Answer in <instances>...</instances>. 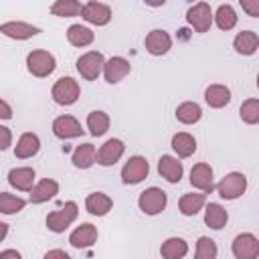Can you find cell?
<instances>
[{
	"label": "cell",
	"mask_w": 259,
	"mask_h": 259,
	"mask_svg": "<svg viewBox=\"0 0 259 259\" xmlns=\"http://www.w3.org/2000/svg\"><path fill=\"white\" fill-rule=\"evenodd\" d=\"M77 217H79V206L75 200H69L61 208L47 214V229L53 233H65L77 221Z\"/></svg>",
	"instance_id": "obj_1"
},
{
	"label": "cell",
	"mask_w": 259,
	"mask_h": 259,
	"mask_svg": "<svg viewBox=\"0 0 259 259\" xmlns=\"http://www.w3.org/2000/svg\"><path fill=\"white\" fill-rule=\"evenodd\" d=\"M57 67V59L53 53L49 51H42V49H36V51H30L26 55V69L32 77H38V79H45L49 77Z\"/></svg>",
	"instance_id": "obj_2"
},
{
	"label": "cell",
	"mask_w": 259,
	"mask_h": 259,
	"mask_svg": "<svg viewBox=\"0 0 259 259\" xmlns=\"http://www.w3.org/2000/svg\"><path fill=\"white\" fill-rule=\"evenodd\" d=\"M166 204H168V194L158 186H150L144 192H140V196H138V206L148 217L160 214L166 208Z\"/></svg>",
	"instance_id": "obj_3"
},
{
	"label": "cell",
	"mask_w": 259,
	"mask_h": 259,
	"mask_svg": "<svg viewBox=\"0 0 259 259\" xmlns=\"http://www.w3.org/2000/svg\"><path fill=\"white\" fill-rule=\"evenodd\" d=\"M214 188L223 200H237L247 190V176L241 172H229L221 178V182Z\"/></svg>",
	"instance_id": "obj_4"
},
{
	"label": "cell",
	"mask_w": 259,
	"mask_h": 259,
	"mask_svg": "<svg viewBox=\"0 0 259 259\" xmlns=\"http://www.w3.org/2000/svg\"><path fill=\"white\" fill-rule=\"evenodd\" d=\"M81 95V87L73 77H61L51 89V97L59 105H73Z\"/></svg>",
	"instance_id": "obj_5"
},
{
	"label": "cell",
	"mask_w": 259,
	"mask_h": 259,
	"mask_svg": "<svg viewBox=\"0 0 259 259\" xmlns=\"http://www.w3.org/2000/svg\"><path fill=\"white\" fill-rule=\"evenodd\" d=\"M77 73L85 79V81H95L105 65V57L99 51H87L77 59Z\"/></svg>",
	"instance_id": "obj_6"
},
{
	"label": "cell",
	"mask_w": 259,
	"mask_h": 259,
	"mask_svg": "<svg viewBox=\"0 0 259 259\" xmlns=\"http://www.w3.org/2000/svg\"><path fill=\"white\" fill-rule=\"evenodd\" d=\"M186 22L194 28V32H208L212 26V8L206 2H196L186 10Z\"/></svg>",
	"instance_id": "obj_7"
},
{
	"label": "cell",
	"mask_w": 259,
	"mask_h": 259,
	"mask_svg": "<svg viewBox=\"0 0 259 259\" xmlns=\"http://www.w3.org/2000/svg\"><path fill=\"white\" fill-rule=\"evenodd\" d=\"M148 174H150L148 160L144 156H132L121 168V182L134 186V184H140L144 178H148Z\"/></svg>",
	"instance_id": "obj_8"
},
{
	"label": "cell",
	"mask_w": 259,
	"mask_h": 259,
	"mask_svg": "<svg viewBox=\"0 0 259 259\" xmlns=\"http://www.w3.org/2000/svg\"><path fill=\"white\" fill-rule=\"evenodd\" d=\"M235 259H257L259 257V239L253 233H239L231 245Z\"/></svg>",
	"instance_id": "obj_9"
},
{
	"label": "cell",
	"mask_w": 259,
	"mask_h": 259,
	"mask_svg": "<svg viewBox=\"0 0 259 259\" xmlns=\"http://www.w3.org/2000/svg\"><path fill=\"white\" fill-rule=\"evenodd\" d=\"M125 154V144L119 140V138H109L103 142V146H99L97 150V160L95 164L99 166H113L121 160V156Z\"/></svg>",
	"instance_id": "obj_10"
},
{
	"label": "cell",
	"mask_w": 259,
	"mask_h": 259,
	"mask_svg": "<svg viewBox=\"0 0 259 259\" xmlns=\"http://www.w3.org/2000/svg\"><path fill=\"white\" fill-rule=\"evenodd\" d=\"M190 184L202 194L212 192L214 190V170H212V166L206 164V162L194 164L192 170H190Z\"/></svg>",
	"instance_id": "obj_11"
},
{
	"label": "cell",
	"mask_w": 259,
	"mask_h": 259,
	"mask_svg": "<svg viewBox=\"0 0 259 259\" xmlns=\"http://www.w3.org/2000/svg\"><path fill=\"white\" fill-rule=\"evenodd\" d=\"M53 134L59 140H73V138H81L85 134V130L81 127V121L77 117L65 113V115L55 117V121H53Z\"/></svg>",
	"instance_id": "obj_12"
},
{
	"label": "cell",
	"mask_w": 259,
	"mask_h": 259,
	"mask_svg": "<svg viewBox=\"0 0 259 259\" xmlns=\"http://www.w3.org/2000/svg\"><path fill=\"white\" fill-rule=\"evenodd\" d=\"M81 18L87 20L89 24L105 26V24H109V20H111V6H109V4H103V2L89 0V2H85L83 8H81Z\"/></svg>",
	"instance_id": "obj_13"
},
{
	"label": "cell",
	"mask_w": 259,
	"mask_h": 259,
	"mask_svg": "<svg viewBox=\"0 0 259 259\" xmlns=\"http://www.w3.org/2000/svg\"><path fill=\"white\" fill-rule=\"evenodd\" d=\"M144 47L152 57H162L172 49V36L164 28H154L146 34Z\"/></svg>",
	"instance_id": "obj_14"
},
{
	"label": "cell",
	"mask_w": 259,
	"mask_h": 259,
	"mask_svg": "<svg viewBox=\"0 0 259 259\" xmlns=\"http://www.w3.org/2000/svg\"><path fill=\"white\" fill-rule=\"evenodd\" d=\"M130 71H132V65H130L127 59H123V57H109V59L105 61L101 73H103V79H105L109 85H115V83L123 81V79L130 75Z\"/></svg>",
	"instance_id": "obj_15"
},
{
	"label": "cell",
	"mask_w": 259,
	"mask_h": 259,
	"mask_svg": "<svg viewBox=\"0 0 259 259\" xmlns=\"http://www.w3.org/2000/svg\"><path fill=\"white\" fill-rule=\"evenodd\" d=\"M0 32L12 40H26V38L36 36L40 32V28L30 22H24V20H8V22L0 24Z\"/></svg>",
	"instance_id": "obj_16"
},
{
	"label": "cell",
	"mask_w": 259,
	"mask_h": 259,
	"mask_svg": "<svg viewBox=\"0 0 259 259\" xmlns=\"http://www.w3.org/2000/svg\"><path fill=\"white\" fill-rule=\"evenodd\" d=\"M99 239V231L95 225L91 223H81L79 227L73 229V233L69 235V243L75 247V249H89L97 243Z\"/></svg>",
	"instance_id": "obj_17"
},
{
	"label": "cell",
	"mask_w": 259,
	"mask_h": 259,
	"mask_svg": "<svg viewBox=\"0 0 259 259\" xmlns=\"http://www.w3.org/2000/svg\"><path fill=\"white\" fill-rule=\"evenodd\" d=\"M36 180V172L30 166H16L8 172V184L20 192H30Z\"/></svg>",
	"instance_id": "obj_18"
},
{
	"label": "cell",
	"mask_w": 259,
	"mask_h": 259,
	"mask_svg": "<svg viewBox=\"0 0 259 259\" xmlns=\"http://www.w3.org/2000/svg\"><path fill=\"white\" fill-rule=\"evenodd\" d=\"M158 174H160L166 182L176 184V182L182 180L184 166H182V162H180L178 158L164 154V156H160V160H158Z\"/></svg>",
	"instance_id": "obj_19"
},
{
	"label": "cell",
	"mask_w": 259,
	"mask_h": 259,
	"mask_svg": "<svg viewBox=\"0 0 259 259\" xmlns=\"http://www.w3.org/2000/svg\"><path fill=\"white\" fill-rule=\"evenodd\" d=\"M57 194H59V182L53 180V178H42V180H38V182L32 186L28 200H30L32 204H42V202L53 200Z\"/></svg>",
	"instance_id": "obj_20"
},
{
	"label": "cell",
	"mask_w": 259,
	"mask_h": 259,
	"mask_svg": "<svg viewBox=\"0 0 259 259\" xmlns=\"http://www.w3.org/2000/svg\"><path fill=\"white\" fill-rule=\"evenodd\" d=\"M38 150H40V138L32 132H24L14 146V156L18 160H28V158L36 156Z\"/></svg>",
	"instance_id": "obj_21"
},
{
	"label": "cell",
	"mask_w": 259,
	"mask_h": 259,
	"mask_svg": "<svg viewBox=\"0 0 259 259\" xmlns=\"http://www.w3.org/2000/svg\"><path fill=\"white\" fill-rule=\"evenodd\" d=\"M233 49L243 55V57H251L257 53L259 49V36L255 30H241L237 32V36L233 38Z\"/></svg>",
	"instance_id": "obj_22"
},
{
	"label": "cell",
	"mask_w": 259,
	"mask_h": 259,
	"mask_svg": "<svg viewBox=\"0 0 259 259\" xmlns=\"http://www.w3.org/2000/svg\"><path fill=\"white\" fill-rule=\"evenodd\" d=\"M204 101L212 109H221L231 103V89L221 83H212L204 89Z\"/></svg>",
	"instance_id": "obj_23"
},
{
	"label": "cell",
	"mask_w": 259,
	"mask_h": 259,
	"mask_svg": "<svg viewBox=\"0 0 259 259\" xmlns=\"http://www.w3.org/2000/svg\"><path fill=\"white\" fill-rule=\"evenodd\" d=\"M111 208H113V200L105 192H91L85 198V210L93 217H105Z\"/></svg>",
	"instance_id": "obj_24"
},
{
	"label": "cell",
	"mask_w": 259,
	"mask_h": 259,
	"mask_svg": "<svg viewBox=\"0 0 259 259\" xmlns=\"http://www.w3.org/2000/svg\"><path fill=\"white\" fill-rule=\"evenodd\" d=\"M170 146H172L174 154L178 156V160H180V158H190V156L196 152V140H194V136L188 134V132H178V134H174L172 140H170Z\"/></svg>",
	"instance_id": "obj_25"
},
{
	"label": "cell",
	"mask_w": 259,
	"mask_h": 259,
	"mask_svg": "<svg viewBox=\"0 0 259 259\" xmlns=\"http://www.w3.org/2000/svg\"><path fill=\"white\" fill-rule=\"evenodd\" d=\"M204 204H206V194H202V192H186L178 200V210L184 217H194L204 208Z\"/></svg>",
	"instance_id": "obj_26"
},
{
	"label": "cell",
	"mask_w": 259,
	"mask_h": 259,
	"mask_svg": "<svg viewBox=\"0 0 259 259\" xmlns=\"http://www.w3.org/2000/svg\"><path fill=\"white\" fill-rule=\"evenodd\" d=\"M229 223V212L223 208L219 202H208L204 204V225L212 231H221Z\"/></svg>",
	"instance_id": "obj_27"
},
{
	"label": "cell",
	"mask_w": 259,
	"mask_h": 259,
	"mask_svg": "<svg viewBox=\"0 0 259 259\" xmlns=\"http://www.w3.org/2000/svg\"><path fill=\"white\" fill-rule=\"evenodd\" d=\"M95 160H97V150H95L93 144H81V146H77V148L73 150V154H71L73 166H75V168H81V170L91 168V166L95 164Z\"/></svg>",
	"instance_id": "obj_28"
},
{
	"label": "cell",
	"mask_w": 259,
	"mask_h": 259,
	"mask_svg": "<svg viewBox=\"0 0 259 259\" xmlns=\"http://www.w3.org/2000/svg\"><path fill=\"white\" fill-rule=\"evenodd\" d=\"M188 253V243L182 237H168L160 245L162 259H184Z\"/></svg>",
	"instance_id": "obj_29"
},
{
	"label": "cell",
	"mask_w": 259,
	"mask_h": 259,
	"mask_svg": "<svg viewBox=\"0 0 259 259\" xmlns=\"http://www.w3.org/2000/svg\"><path fill=\"white\" fill-rule=\"evenodd\" d=\"M67 40H69V45L83 49V47H89L95 40V32L91 28L83 26V24H71L67 28Z\"/></svg>",
	"instance_id": "obj_30"
},
{
	"label": "cell",
	"mask_w": 259,
	"mask_h": 259,
	"mask_svg": "<svg viewBox=\"0 0 259 259\" xmlns=\"http://www.w3.org/2000/svg\"><path fill=\"white\" fill-rule=\"evenodd\" d=\"M176 119L180 121V123H184V125H194V123H198L200 121V117H202V107L196 103V101H184V103H180L178 107H176Z\"/></svg>",
	"instance_id": "obj_31"
},
{
	"label": "cell",
	"mask_w": 259,
	"mask_h": 259,
	"mask_svg": "<svg viewBox=\"0 0 259 259\" xmlns=\"http://www.w3.org/2000/svg\"><path fill=\"white\" fill-rule=\"evenodd\" d=\"M237 20H239V16L231 4H221L217 8V12H212V22L221 30H233L237 26Z\"/></svg>",
	"instance_id": "obj_32"
},
{
	"label": "cell",
	"mask_w": 259,
	"mask_h": 259,
	"mask_svg": "<svg viewBox=\"0 0 259 259\" xmlns=\"http://www.w3.org/2000/svg\"><path fill=\"white\" fill-rule=\"evenodd\" d=\"M109 115L105 113V111H101V109H93V111H89V115H87V130H89V134L91 136H95V138H99V136H103L107 130H109Z\"/></svg>",
	"instance_id": "obj_33"
},
{
	"label": "cell",
	"mask_w": 259,
	"mask_h": 259,
	"mask_svg": "<svg viewBox=\"0 0 259 259\" xmlns=\"http://www.w3.org/2000/svg\"><path fill=\"white\" fill-rule=\"evenodd\" d=\"M81 8L83 4L77 0H57L51 4V14L59 18H73V16H81Z\"/></svg>",
	"instance_id": "obj_34"
},
{
	"label": "cell",
	"mask_w": 259,
	"mask_h": 259,
	"mask_svg": "<svg viewBox=\"0 0 259 259\" xmlns=\"http://www.w3.org/2000/svg\"><path fill=\"white\" fill-rule=\"evenodd\" d=\"M26 206V200L18 194L0 192V212L2 214H16Z\"/></svg>",
	"instance_id": "obj_35"
},
{
	"label": "cell",
	"mask_w": 259,
	"mask_h": 259,
	"mask_svg": "<svg viewBox=\"0 0 259 259\" xmlns=\"http://www.w3.org/2000/svg\"><path fill=\"white\" fill-rule=\"evenodd\" d=\"M239 115L247 125H255L259 123V99L257 97H249L241 103L239 107Z\"/></svg>",
	"instance_id": "obj_36"
},
{
	"label": "cell",
	"mask_w": 259,
	"mask_h": 259,
	"mask_svg": "<svg viewBox=\"0 0 259 259\" xmlns=\"http://www.w3.org/2000/svg\"><path fill=\"white\" fill-rule=\"evenodd\" d=\"M219 247L210 237H198L196 249H194V259H217Z\"/></svg>",
	"instance_id": "obj_37"
},
{
	"label": "cell",
	"mask_w": 259,
	"mask_h": 259,
	"mask_svg": "<svg viewBox=\"0 0 259 259\" xmlns=\"http://www.w3.org/2000/svg\"><path fill=\"white\" fill-rule=\"evenodd\" d=\"M12 146V132L6 125H0V152L8 150Z\"/></svg>",
	"instance_id": "obj_38"
},
{
	"label": "cell",
	"mask_w": 259,
	"mask_h": 259,
	"mask_svg": "<svg viewBox=\"0 0 259 259\" xmlns=\"http://www.w3.org/2000/svg\"><path fill=\"white\" fill-rule=\"evenodd\" d=\"M241 8L253 18L259 16V0H241Z\"/></svg>",
	"instance_id": "obj_39"
},
{
	"label": "cell",
	"mask_w": 259,
	"mask_h": 259,
	"mask_svg": "<svg viewBox=\"0 0 259 259\" xmlns=\"http://www.w3.org/2000/svg\"><path fill=\"white\" fill-rule=\"evenodd\" d=\"M42 259H71V255L67 251H63V249H51V251L45 253Z\"/></svg>",
	"instance_id": "obj_40"
},
{
	"label": "cell",
	"mask_w": 259,
	"mask_h": 259,
	"mask_svg": "<svg viewBox=\"0 0 259 259\" xmlns=\"http://www.w3.org/2000/svg\"><path fill=\"white\" fill-rule=\"evenodd\" d=\"M0 119H12V107L4 99H0Z\"/></svg>",
	"instance_id": "obj_41"
},
{
	"label": "cell",
	"mask_w": 259,
	"mask_h": 259,
	"mask_svg": "<svg viewBox=\"0 0 259 259\" xmlns=\"http://www.w3.org/2000/svg\"><path fill=\"white\" fill-rule=\"evenodd\" d=\"M0 259H22V255L16 249H4L0 251Z\"/></svg>",
	"instance_id": "obj_42"
},
{
	"label": "cell",
	"mask_w": 259,
	"mask_h": 259,
	"mask_svg": "<svg viewBox=\"0 0 259 259\" xmlns=\"http://www.w3.org/2000/svg\"><path fill=\"white\" fill-rule=\"evenodd\" d=\"M6 235H8V225L0 221V243H2L4 239H6Z\"/></svg>",
	"instance_id": "obj_43"
}]
</instances>
